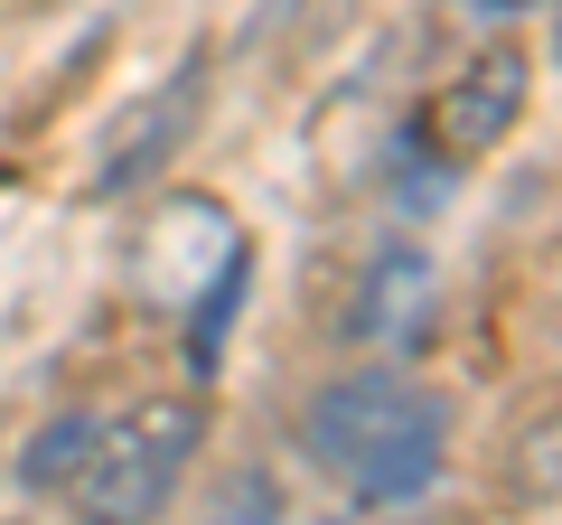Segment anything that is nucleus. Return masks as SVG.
<instances>
[{"label": "nucleus", "instance_id": "nucleus-1", "mask_svg": "<svg viewBox=\"0 0 562 525\" xmlns=\"http://www.w3.org/2000/svg\"><path fill=\"white\" fill-rule=\"evenodd\" d=\"M301 450L319 479H338L347 506H422L450 469V413L431 384H413L403 366H357L301 413Z\"/></svg>", "mask_w": 562, "mask_h": 525}, {"label": "nucleus", "instance_id": "nucleus-2", "mask_svg": "<svg viewBox=\"0 0 562 525\" xmlns=\"http://www.w3.org/2000/svg\"><path fill=\"white\" fill-rule=\"evenodd\" d=\"M198 442H206L198 394H150L132 413H103L94 460H85V479L66 498H76L85 525H160L179 479H188V460H198Z\"/></svg>", "mask_w": 562, "mask_h": 525}, {"label": "nucleus", "instance_id": "nucleus-3", "mask_svg": "<svg viewBox=\"0 0 562 525\" xmlns=\"http://www.w3.org/2000/svg\"><path fill=\"white\" fill-rule=\"evenodd\" d=\"M525 103H535V57H525L516 38H497V47H479V57H469L441 94L422 103L403 132H413L441 169H469V160H487V150L525 122Z\"/></svg>", "mask_w": 562, "mask_h": 525}, {"label": "nucleus", "instance_id": "nucleus-4", "mask_svg": "<svg viewBox=\"0 0 562 525\" xmlns=\"http://www.w3.org/2000/svg\"><path fill=\"white\" fill-rule=\"evenodd\" d=\"M198 122H206V57H188L179 76L160 85V94H140L132 113L103 132V150H94V169H85V188H94V198L140 188L150 169H169L188 142H198Z\"/></svg>", "mask_w": 562, "mask_h": 525}, {"label": "nucleus", "instance_id": "nucleus-5", "mask_svg": "<svg viewBox=\"0 0 562 525\" xmlns=\"http://www.w3.org/2000/svg\"><path fill=\"white\" fill-rule=\"evenodd\" d=\"M347 328L375 338V347H413L422 328H431V254H422V244H384V254L366 262V282H357Z\"/></svg>", "mask_w": 562, "mask_h": 525}, {"label": "nucleus", "instance_id": "nucleus-6", "mask_svg": "<svg viewBox=\"0 0 562 525\" xmlns=\"http://www.w3.org/2000/svg\"><path fill=\"white\" fill-rule=\"evenodd\" d=\"M94 432H103V413H57V423L20 450V479L38 488V498H66V488L85 479V460H94Z\"/></svg>", "mask_w": 562, "mask_h": 525}, {"label": "nucleus", "instance_id": "nucleus-7", "mask_svg": "<svg viewBox=\"0 0 562 525\" xmlns=\"http://www.w3.org/2000/svg\"><path fill=\"white\" fill-rule=\"evenodd\" d=\"M272 479H262V469H244V479H235V506H225V516L216 525H272Z\"/></svg>", "mask_w": 562, "mask_h": 525}, {"label": "nucleus", "instance_id": "nucleus-8", "mask_svg": "<svg viewBox=\"0 0 562 525\" xmlns=\"http://www.w3.org/2000/svg\"><path fill=\"white\" fill-rule=\"evenodd\" d=\"M479 20H516V10H535V0H469Z\"/></svg>", "mask_w": 562, "mask_h": 525}, {"label": "nucleus", "instance_id": "nucleus-9", "mask_svg": "<svg viewBox=\"0 0 562 525\" xmlns=\"http://www.w3.org/2000/svg\"><path fill=\"white\" fill-rule=\"evenodd\" d=\"M553 47H562V38H553Z\"/></svg>", "mask_w": 562, "mask_h": 525}]
</instances>
